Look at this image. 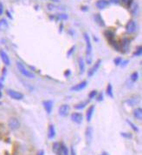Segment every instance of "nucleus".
Here are the masks:
<instances>
[{"instance_id":"4c0bfd02","label":"nucleus","mask_w":142,"mask_h":155,"mask_svg":"<svg viewBox=\"0 0 142 155\" xmlns=\"http://www.w3.org/2000/svg\"><path fill=\"white\" fill-rule=\"evenodd\" d=\"M101 155H109V154H108L107 153H105V152H104V153H102Z\"/></svg>"},{"instance_id":"9b49d317","label":"nucleus","mask_w":142,"mask_h":155,"mask_svg":"<svg viewBox=\"0 0 142 155\" xmlns=\"http://www.w3.org/2000/svg\"><path fill=\"white\" fill-rule=\"evenodd\" d=\"M87 85H88V82H87V81H81V83H78L77 85L72 86L70 88V90L74 91H81V90H83V89L87 86Z\"/></svg>"},{"instance_id":"0eeeda50","label":"nucleus","mask_w":142,"mask_h":155,"mask_svg":"<svg viewBox=\"0 0 142 155\" xmlns=\"http://www.w3.org/2000/svg\"><path fill=\"white\" fill-rule=\"evenodd\" d=\"M101 64V59H98L97 61L94 64V65L90 68V70L88 72V76H89V78H91L92 76L95 75V73H96L98 71V69L100 68Z\"/></svg>"},{"instance_id":"ea45409f","label":"nucleus","mask_w":142,"mask_h":155,"mask_svg":"<svg viewBox=\"0 0 142 155\" xmlns=\"http://www.w3.org/2000/svg\"><path fill=\"white\" fill-rule=\"evenodd\" d=\"M1 97H2V91H0V99H1Z\"/></svg>"},{"instance_id":"7c9ffc66","label":"nucleus","mask_w":142,"mask_h":155,"mask_svg":"<svg viewBox=\"0 0 142 155\" xmlns=\"http://www.w3.org/2000/svg\"><path fill=\"white\" fill-rule=\"evenodd\" d=\"M121 136L124 138H126V139H131V138L133 137L132 134H130L128 133H121Z\"/></svg>"},{"instance_id":"f704fd0d","label":"nucleus","mask_w":142,"mask_h":155,"mask_svg":"<svg viewBox=\"0 0 142 155\" xmlns=\"http://www.w3.org/2000/svg\"><path fill=\"white\" fill-rule=\"evenodd\" d=\"M109 3H112V4H120L121 3V0H109L108 1Z\"/></svg>"},{"instance_id":"7ed1b4c3","label":"nucleus","mask_w":142,"mask_h":155,"mask_svg":"<svg viewBox=\"0 0 142 155\" xmlns=\"http://www.w3.org/2000/svg\"><path fill=\"white\" fill-rule=\"evenodd\" d=\"M6 92L9 95V97H10L13 100H21L24 99V94L21 93L20 91H15L13 89H7Z\"/></svg>"},{"instance_id":"a19ab883","label":"nucleus","mask_w":142,"mask_h":155,"mask_svg":"<svg viewBox=\"0 0 142 155\" xmlns=\"http://www.w3.org/2000/svg\"><path fill=\"white\" fill-rule=\"evenodd\" d=\"M0 105H2V103H1V102H0Z\"/></svg>"},{"instance_id":"4be33fe9","label":"nucleus","mask_w":142,"mask_h":155,"mask_svg":"<svg viewBox=\"0 0 142 155\" xmlns=\"http://www.w3.org/2000/svg\"><path fill=\"white\" fill-rule=\"evenodd\" d=\"M94 18H95V22L97 23L98 25H100L101 26H105V23H104V20L102 19L101 16L100 14H96V15H95Z\"/></svg>"},{"instance_id":"a878e982","label":"nucleus","mask_w":142,"mask_h":155,"mask_svg":"<svg viewBox=\"0 0 142 155\" xmlns=\"http://www.w3.org/2000/svg\"><path fill=\"white\" fill-rule=\"evenodd\" d=\"M97 94H98L97 91H95H95H92L89 94V98L90 99V100H92V99H94L95 97H96V96H97Z\"/></svg>"},{"instance_id":"5701e85b","label":"nucleus","mask_w":142,"mask_h":155,"mask_svg":"<svg viewBox=\"0 0 142 155\" xmlns=\"http://www.w3.org/2000/svg\"><path fill=\"white\" fill-rule=\"evenodd\" d=\"M106 91V94H107V96H108V97H110V98H113V97H114L113 86H112V85H111V84H108V85H107Z\"/></svg>"},{"instance_id":"9d476101","label":"nucleus","mask_w":142,"mask_h":155,"mask_svg":"<svg viewBox=\"0 0 142 155\" xmlns=\"http://www.w3.org/2000/svg\"><path fill=\"white\" fill-rule=\"evenodd\" d=\"M140 101H141L140 97H138V96H133V97H131V98L127 99V100H126V104L127 106H134L138 105V104L140 103Z\"/></svg>"},{"instance_id":"b1692460","label":"nucleus","mask_w":142,"mask_h":155,"mask_svg":"<svg viewBox=\"0 0 142 155\" xmlns=\"http://www.w3.org/2000/svg\"><path fill=\"white\" fill-rule=\"evenodd\" d=\"M59 147H60V143H58V142H55L52 146L53 152L57 155L59 154Z\"/></svg>"},{"instance_id":"f3484780","label":"nucleus","mask_w":142,"mask_h":155,"mask_svg":"<svg viewBox=\"0 0 142 155\" xmlns=\"http://www.w3.org/2000/svg\"><path fill=\"white\" fill-rule=\"evenodd\" d=\"M55 136V129L53 125H50L48 130V138L50 139H53Z\"/></svg>"},{"instance_id":"bb28decb","label":"nucleus","mask_w":142,"mask_h":155,"mask_svg":"<svg viewBox=\"0 0 142 155\" xmlns=\"http://www.w3.org/2000/svg\"><path fill=\"white\" fill-rule=\"evenodd\" d=\"M126 122L131 126V127H132V129H133V131H135V132H139L138 127H135V125H134L133 123H132V122H131V121H129V120H126Z\"/></svg>"},{"instance_id":"f03ea898","label":"nucleus","mask_w":142,"mask_h":155,"mask_svg":"<svg viewBox=\"0 0 142 155\" xmlns=\"http://www.w3.org/2000/svg\"><path fill=\"white\" fill-rule=\"evenodd\" d=\"M17 67H18L19 73H21L24 77H25L27 79H35L36 75L32 72H30V70H28L26 67L22 64L21 62L17 61Z\"/></svg>"},{"instance_id":"423d86ee","label":"nucleus","mask_w":142,"mask_h":155,"mask_svg":"<svg viewBox=\"0 0 142 155\" xmlns=\"http://www.w3.org/2000/svg\"><path fill=\"white\" fill-rule=\"evenodd\" d=\"M0 58L2 60V62L4 64V65L9 66L10 64V58L9 55L7 54L4 50H0Z\"/></svg>"},{"instance_id":"c85d7f7f","label":"nucleus","mask_w":142,"mask_h":155,"mask_svg":"<svg viewBox=\"0 0 142 155\" xmlns=\"http://www.w3.org/2000/svg\"><path fill=\"white\" fill-rule=\"evenodd\" d=\"M121 2H122L124 4L127 5L128 7L131 6V4H132V0H121Z\"/></svg>"},{"instance_id":"aec40b11","label":"nucleus","mask_w":142,"mask_h":155,"mask_svg":"<svg viewBox=\"0 0 142 155\" xmlns=\"http://www.w3.org/2000/svg\"><path fill=\"white\" fill-rule=\"evenodd\" d=\"M78 64H79V71L80 74H83L85 73V61L82 58H80L78 59Z\"/></svg>"},{"instance_id":"f257e3e1","label":"nucleus","mask_w":142,"mask_h":155,"mask_svg":"<svg viewBox=\"0 0 142 155\" xmlns=\"http://www.w3.org/2000/svg\"><path fill=\"white\" fill-rule=\"evenodd\" d=\"M84 39L86 42V62L88 63V64H92L93 61V57H92V50H93V46H92V43L90 40L89 34L88 33H84Z\"/></svg>"},{"instance_id":"ddd939ff","label":"nucleus","mask_w":142,"mask_h":155,"mask_svg":"<svg viewBox=\"0 0 142 155\" xmlns=\"http://www.w3.org/2000/svg\"><path fill=\"white\" fill-rule=\"evenodd\" d=\"M95 106H90L89 108H88V111L86 112V119H87L88 122H90L92 118H93V115H94V112H95Z\"/></svg>"},{"instance_id":"20e7f679","label":"nucleus","mask_w":142,"mask_h":155,"mask_svg":"<svg viewBox=\"0 0 142 155\" xmlns=\"http://www.w3.org/2000/svg\"><path fill=\"white\" fill-rule=\"evenodd\" d=\"M8 126H9L10 130L15 131V130L18 129L19 127H20V121H19L18 119H17V118L12 117V118H10V119H9V121H8Z\"/></svg>"},{"instance_id":"412c9836","label":"nucleus","mask_w":142,"mask_h":155,"mask_svg":"<svg viewBox=\"0 0 142 155\" xmlns=\"http://www.w3.org/2000/svg\"><path fill=\"white\" fill-rule=\"evenodd\" d=\"M89 100H85V101H83V102H81V103H78V104H76V105L75 106V109L82 110L83 108H85V107L89 105Z\"/></svg>"},{"instance_id":"2eb2a0df","label":"nucleus","mask_w":142,"mask_h":155,"mask_svg":"<svg viewBox=\"0 0 142 155\" xmlns=\"http://www.w3.org/2000/svg\"><path fill=\"white\" fill-rule=\"evenodd\" d=\"M108 4H109V2L107 0H98L95 4L96 7L100 10L105 9L106 7L108 6Z\"/></svg>"},{"instance_id":"6e6552de","label":"nucleus","mask_w":142,"mask_h":155,"mask_svg":"<svg viewBox=\"0 0 142 155\" xmlns=\"http://www.w3.org/2000/svg\"><path fill=\"white\" fill-rule=\"evenodd\" d=\"M136 28H137L136 22L133 20H130L126 25V31L127 33H133L136 31Z\"/></svg>"},{"instance_id":"cd10ccee","label":"nucleus","mask_w":142,"mask_h":155,"mask_svg":"<svg viewBox=\"0 0 142 155\" xmlns=\"http://www.w3.org/2000/svg\"><path fill=\"white\" fill-rule=\"evenodd\" d=\"M141 52H142L141 46H139V47H138V49H137V51L134 52V56H136V57L141 56Z\"/></svg>"},{"instance_id":"58836bf2","label":"nucleus","mask_w":142,"mask_h":155,"mask_svg":"<svg viewBox=\"0 0 142 155\" xmlns=\"http://www.w3.org/2000/svg\"><path fill=\"white\" fill-rule=\"evenodd\" d=\"M50 1H53V2H55V3H57V2H59L60 0H50Z\"/></svg>"},{"instance_id":"f8f14e48","label":"nucleus","mask_w":142,"mask_h":155,"mask_svg":"<svg viewBox=\"0 0 142 155\" xmlns=\"http://www.w3.org/2000/svg\"><path fill=\"white\" fill-rule=\"evenodd\" d=\"M44 107L45 111L48 114L51 113V111L53 108V101L52 100H45L43 102Z\"/></svg>"},{"instance_id":"c9c22d12","label":"nucleus","mask_w":142,"mask_h":155,"mask_svg":"<svg viewBox=\"0 0 142 155\" xmlns=\"http://www.w3.org/2000/svg\"><path fill=\"white\" fill-rule=\"evenodd\" d=\"M70 155H76L75 154V149L72 147L71 148V150H70Z\"/></svg>"},{"instance_id":"c756f323","label":"nucleus","mask_w":142,"mask_h":155,"mask_svg":"<svg viewBox=\"0 0 142 155\" xmlns=\"http://www.w3.org/2000/svg\"><path fill=\"white\" fill-rule=\"evenodd\" d=\"M56 17L58 19H67L68 18V15L67 14H57Z\"/></svg>"},{"instance_id":"a211bd4d","label":"nucleus","mask_w":142,"mask_h":155,"mask_svg":"<svg viewBox=\"0 0 142 155\" xmlns=\"http://www.w3.org/2000/svg\"><path fill=\"white\" fill-rule=\"evenodd\" d=\"M58 155H69V150L67 146H65L63 143H60V147H59V154Z\"/></svg>"},{"instance_id":"393cba45","label":"nucleus","mask_w":142,"mask_h":155,"mask_svg":"<svg viewBox=\"0 0 142 155\" xmlns=\"http://www.w3.org/2000/svg\"><path fill=\"white\" fill-rule=\"evenodd\" d=\"M138 79H139V73H137V72H134L131 74V76H130V79H131V81H133V82H135V81H137L138 80Z\"/></svg>"},{"instance_id":"473e14b6","label":"nucleus","mask_w":142,"mask_h":155,"mask_svg":"<svg viewBox=\"0 0 142 155\" xmlns=\"http://www.w3.org/2000/svg\"><path fill=\"white\" fill-rule=\"evenodd\" d=\"M121 62H122V59H121V58H118L115 59V63L116 64H121Z\"/></svg>"},{"instance_id":"2f4dec72","label":"nucleus","mask_w":142,"mask_h":155,"mask_svg":"<svg viewBox=\"0 0 142 155\" xmlns=\"http://www.w3.org/2000/svg\"><path fill=\"white\" fill-rule=\"evenodd\" d=\"M97 101H101L102 100H103V94L102 93H99V94H97Z\"/></svg>"},{"instance_id":"6ab92c4d","label":"nucleus","mask_w":142,"mask_h":155,"mask_svg":"<svg viewBox=\"0 0 142 155\" xmlns=\"http://www.w3.org/2000/svg\"><path fill=\"white\" fill-rule=\"evenodd\" d=\"M133 116L134 118L138 120H141L142 119V109L141 107H138L133 111Z\"/></svg>"},{"instance_id":"1a4fd4ad","label":"nucleus","mask_w":142,"mask_h":155,"mask_svg":"<svg viewBox=\"0 0 142 155\" xmlns=\"http://www.w3.org/2000/svg\"><path fill=\"white\" fill-rule=\"evenodd\" d=\"M83 116L80 112H74L71 114V120L75 122V124H81L82 122Z\"/></svg>"},{"instance_id":"39448f33","label":"nucleus","mask_w":142,"mask_h":155,"mask_svg":"<svg viewBox=\"0 0 142 155\" xmlns=\"http://www.w3.org/2000/svg\"><path fill=\"white\" fill-rule=\"evenodd\" d=\"M70 110V107L69 105L63 104V105H62V106L59 107V109H58V113H59V115L62 116V117H66V116L69 114Z\"/></svg>"},{"instance_id":"dca6fc26","label":"nucleus","mask_w":142,"mask_h":155,"mask_svg":"<svg viewBox=\"0 0 142 155\" xmlns=\"http://www.w3.org/2000/svg\"><path fill=\"white\" fill-rule=\"evenodd\" d=\"M8 28H9V24H8L7 20L4 19V18L0 19V31H4Z\"/></svg>"},{"instance_id":"72a5a7b5","label":"nucleus","mask_w":142,"mask_h":155,"mask_svg":"<svg viewBox=\"0 0 142 155\" xmlns=\"http://www.w3.org/2000/svg\"><path fill=\"white\" fill-rule=\"evenodd\" d=\"M3 13H4V5H3V4L0 2V16H2Z\"/></svg>"},{"instance_id":"e433bc0d","label":"nucleus","mask_w":142,"mask_h":155,"mask_svg":"<svg viewBox=\"0 0 142 155\" xmlns=\"http://www.w3.org/2000/svg\"><path fill=\"white\" fill-rule=\"evenodd\" d=\"M37 155H44V150L39 151V152H38V154H37Z\"/></svg>"},{"instance_id":"4468645a","label":"nucleus","mask_w":142,"mask_h":155,"mask_svg":"<svg viewBox=\"0 0 142 155\" xmlns=\"http://www.w3.org/2000/svg\"><path fill=\"white\" fill-rule=\"evenodd\" d=\"M85 135H86V139H87V142L89 144H91L92 142V139H93V128L91 127L86 129V133H85Z\"/></svg>"}]
</instances>
